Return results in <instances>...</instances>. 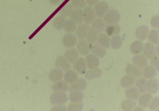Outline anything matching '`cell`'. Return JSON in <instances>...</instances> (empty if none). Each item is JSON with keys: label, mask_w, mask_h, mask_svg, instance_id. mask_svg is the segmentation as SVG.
Masks as SVG:
<instances>
[{"label": "cell", "mask_w": 159, "mask_h": 111, "mask_svg": "<svg viewBox=\"0 0 159 111\" xmlns=\"http://www.w3.org/2000/svg\"><path fill=\"white\" fill-rule=\"evenodd\" d=\"M151 60L150 62L151 66L154 67L157 72H158L159 70V56H154Z\"/></svg>", "instance_id": "cell-44"}, {"label": "cell", "mask_w": 159, "mask_h": 111, "mask_svg": "<svg viewBox=\"0 0 159 111\" xmlns=\"http://www.w3.org/2000/svg\"><path fill=\"white\" fill-rule=\"evenodd\" d=\"M133 64L138 67L140 69L146 67L148 64V59L143 55L138 54L133 57L132 60Z\"/></svg>", "instance_id": "cell-17"}, {"label": "cell", "mask_w": 159, "mask_h": 111, "mask_svg": "<svg viewBox=\"0 0 159 111\" xmlns=\"http://www.w3.org/2000/svg\"><path fill=\"white\" fill-rule=\"evenodd\" d=\"M110 45L114 49H120L122 45V41L121 37L118 35L112 36L110 40Z\"/></svg>", "instance_id": "cell-38"}, {"label": "cell", "mask_w": 159, "mask_h": 111, "mask_svg": "<svg viewBox=\"0 0 159 111\" xmlns=\"http://www.w3.org/2000/svg\"><path fill=\"white\" fill-rule=\"evenodd\" d=\"M90 51L93 54L99 58L105 57L106 54L105 49L101 47L98 43H91L90 45Z\"/></svg>", "instance_id": "cell-10"}, {"label": "cell", "mask_w": 159, "mask_h": 111, "mask_svg": "<svg viewBox=\"0 0 159 111\" xmlns=\"http://www.w3.org/2000/svg\"><path fill=\"white\" fill-rule=\"evenodd\" d=\"M77 28V24L70 19L66 21V23L64 26V29L65 32H66L67 33L71 34L76 31Z\"/></svg>", "instance_id": "cell-36"}, {"label": "cell", "mask_w": 159, "mask_h": 111, "mask_svg": "<svg viewBox=\"0 0 159 111\" xmlns=\"http://www.w3.org/2000/svg\"><path fill=\"white\" fill-rule=\"evenodd\" d=\"M66 21V19L65 17L61 15L57 16L55 18L53 23L54 28L57 30H62L64 28Z\"/></svg>", "instance_id": "cell-35"}, {"label": "cell", "mask_w": 159, "mask_h": 111, "mask_svg": "<svg viewBox=\"0 0 159 111\" xmlns=\"http://www.w3.org/2000/svg\"><path fill=\"white\" fill-rule=\"evenodd\" d=\"M149 29L148 27L145 25L139 26L136 29V37L140 41L145 40L148 36Z\"/></svg>", "instance_id": "cell-18"}, {"label": "cell", "mask_w": 159, "mask_h": 111, "mask_svg": "<svg viewBox=\"0 0 159 111\" xmlns=\"http://www.w3.org/2000/svg\"><path fill=\"white\" fill-rule=\"evenodd\" d=\"M147 81L145 78H140L136 80L135 86L140 93H143L147 92Z\"/></svg>", "instance_id": "cell-34"}, {"label": "cell", "mask_w": 159, "mask_h": 111, "mask_svg": "<svg viewBox=\"0 0 159 111\" xmlns=\"http://www.w3.org/2000/svg\"><path fill=\"white\" fill-rule=\"evenodd\" d=\"M66 106L64 105H54V106L52 107L51 109V111H66Z\"/></svg>", "instance_id": "cell-46"}, {"label": "cell", "mask_w": 159, "mask_h": 111, "mask_svg": "<svg viewBox=\"0 0 159 111\" xmlns=\"http://www.w3.org/2000/svg\"><path fill=\"white\" fill-rule=\"evenodd\" d=\"M84 104L82 102L72 103L68 106L67 110L70 111H81L83 109Z\"/></svg>", "instance_id": "cell-41"}, {"label": "cell", "mask_w": 159, "mask_h": 111, "mask_svg": "<svg viewBox=\"0 0 159 111\" xmlns=\"http://www.w3.org/2000/svg\"><path fill=\"white\" fill-rule=\"evenodd\" d=\"M98 43L105 49H107L110 47V39L109 36L105 33L99 34L97 40Z\"/></svg>", "instance_id": "cell-29"}, {"label": "cell", "mask_w": 159, "mask_h": 111, "mask_svg": "<svg viewBox=\"0 0 159 111\" xmlns=\"http://www.w3.org/2000/svg\"><path fill=\"white\" fill-rule=\"evenodd\" d=\"M85 61L87 68L90 69L97 68L100 63L99 58L93 53L87 54Z\"/></svg>", "instance_id": "cell-8"}, {"label": "cell", "mask_w": 159, "mask_h": 111, "mask_svg": "<svg viewBox=\"0 0 159 111\" xmlns=\"http://www.w3.org/2000/svg\"><path fill=\"white\" fill-rule=\"evenodd\" d=\"M64 80L67 84H71L79 79L78 73L74 70H69L66 71L63 76Z\"/></svg>", "instance_id": "cell-16"}, {"label": "cell", "mask_w": 159, "mask_h": 111, "mask_svg": "<svg viewBox=\"0 0 159 111\" xmlns=\"http://www.w3.org/2000/svg\"><path fill=\"white\" fill-rule=\"evenodd\" d=\"M144 44L140 41H134L130 47L131 53L134 55H138L141 53L143 51Z\"/></svg>", "instance_id": "cell-27"}, {"label": "cell", "mask_w": 159, "mask_h": 111, "mask_svg": "<svg viewBox=\"0 0 159 111\" xmlns=\"http://www.w3.org/2000/svg\"><path fill=\"white\" fill-rule=\"evenodd\" d=\"M151 25L153 28H159V16L155 15L151 20Z\"/></svg>", "instance_id": "cell-45"}, {"label": "cell", "mask_w": 159, "mask_h": 111, "mask_svg": "<svg viewBox=\"0 0 159 111\" xmlns=\"http://www.w3.org/2000/svg\"><path fill=\"white\" fill-rule=\"evenodd\" d=\"M73 64V68L75 71L80 74H84L87 69L85 59L82 57L78 58Z\"/></svg>", "instance_id": "cell-11"}, {"label": "cell", "mask_w": 159, "mask_h": 111, "mask_svg": "<svg viewBox=\"0 0 159 111\" xmlns=\"http://www.w3.org/2000/svg\"><path fill=\"white\" fill-rule=\"evenodd\" d=\"M55 65L57 67L65 71L70 69L71 66V63L63 55H60L56 58Z\"/></svg>", "instance_id": "cell-7"}, {"label": "cell", "mask_w": 159, "mask_h": 111, "mask_svg": "<svg viewBox=\"0 0 159 111\" xmlns=\"http://www.w3.org/2000/svg\"><path fill=\"white\" fill-rule=\"evenodd\" d=\"M71 5L73 8L82 10L86 6L85 0H71Z\"/></svg>", "instance_id": "cell-42"}, {"label": "cell", "mask_w": 159, "mask_h": 111, "mask_svg": "<svg viewBox=\"0 0 159 111\" xmlns=\"http://www.w3.org/2000/svg\"><path fill=\"white\" fill-rule=\"evenodd\" d=\"M87 88V82L84 79H79L75 82L70 84L68 90L70 92L75 91H83Z\"/></svg>", "instance_id": "cell-5"}, {"label": "cell", "mask_w": 159, "mask_h": 111, "mask_svg": "<svg viewBox=\"0 0 159 111\" xmlns=\"http://www.w3.org/2000/svg\"><path fill=\"white\" fill-rule=\"evenodd\" d=\"M78 41V39L76 35L74 34H66L63 37L62 40V43L64 47L67 48H72L75 47Z\"/></svg>", "instance_id": "cell-6"}, {"label": "cell", "mask_w": 159, "mask_h": 111, "mask_svg": "<svg viewBox=\"0 0 159 111\" xmlns=\"http://www.w3.org/2000/svg\"><path fill=\"white\" fill-rule=\"evenodd\" d=\"M84 22L87 24H90L96 18V15L93 7L87 6L83 11Z\"/></svg>", "instance_id": "cell-4"}, {"label": "cell", "mask_w": 159, "mask_h": 111, "mask_svg": "<svg viewBox=\"0 0 159 111\" xmlns=\"http://www.w3.org/2000/svg\"><path fill=\"white\" fill-rule=\"evenodd\" d=\"M120 27L118 24H107L104 31L105 34L109 36H112L118 35L120 32Z\"/></svg>", "instance_id": "cell-20"}, {"label": "cell", "mask_w": 159, "mask_h": 111, "mask_svg": "<svg viewBox=\"0 0 159 111\" xmlns=\"http://www.w3.org/2000/svg\"><path fill=\"white\" fill-rule=\"evenodd\" d=\"M103 72L101 69L98 68L90 69L85 73V79H93L98 78L102 76Z\"/></svg>", "instance_id": "cell-24"}, {"label": "cell", "mask_w": 159, "mask_h": 111, "mask_svg": "<svg viewBox=\"0 0 159 111\" xmlns=\"http://www.w3.org/2000/svg\"><path fill=\"white\" fill-rule=\"evenodd\" d=\"M77 50L82 55H87L90 52V44L85 40H80L77 43Z\"/></svg>", "instance_id": "cell-15"}, {"label": "cell", "mask_w": 159, "mask_h": 111, "mask_svg": "<svg viewBox=\"0 0 159 111\" xmlns=\"http://www.w3.org/2000/svg\"><path fill=\"white\" fill-rule=\"evenodd\" d=\"M65 57L70 63L73 64L79 58V52L77 49L69 48L65 51Z\"/></svg>", "instance_id": "cell-21"}, {"label": "cell", "mask_w": 159, "mask_h": 111, "mask_svg": "<svg viewBox=\"0 0 159 111\" xmlns=\"http://www.w3.org/2000/svg\"><path fill=\"white\" fill-rule=\"evenodd\" d=\"M136 105L135 101L129 99H125L121 103V108L124 111H131Z\"/></svg>", "instance_id": "cell-39"}, {"label": "cell", "mask_w": 159, "mask_h": 111, "mask_svg": "<svg viewBox=\"0 0 159 111\" xmlns=\"http://www.w3.org/2000/svg\"><path fill=\"white\" fill-rule=\"evenodd\" d=\"M142 52L144 56L148 60H151L155 55V47L151 42H147L144 45Z\"/></svg>", "instance_id": "cell-14"}, {"label": "cell", "mask_w": 159, "mask_h": 111, "mask_svg": "<svg viewBox=\"0 0 159 111\" xmlns=\"http://www.w3.org/2000/svg\"><path fill=\"white\" fill-rule=\"evenodd\" d=\"M159 82L157 79H151L147 81V91L151 94H155L158 91Z\"/></svg>", "instance_id": "cell-26"}, {"label": "cell", "mask_w": 159, "mask_h": 111, "mask_svg": "<svg viewBox=\"0 0 159 111\" xmlns=\"http://www.w3.org/2000/svg\"><path fill=\"white\" fill-rule=\"evenodd\" d=\"M84 98V93L83 91H75L71 92L69 96V100L71 103L82 102Z\"/></svg>", "instance_id": "cell-33"}, {"label": "cell", "mask_w": 159, "mask_h": 111, "mask_svg": "<svg viewBox=\"0 0 159 111\" xmlns=\"http://www.w3.org/2000/svg\"><path fill=\"white\" fill-rule=\"evenodd\" d=\"M152 99V95L151 93H143L139 96V104L142 107H147L149 105Z\"/></svg>", "instance_id": "cell-25"}, {"label": "cell", "mask_w": 159, "mask_h": 111, "mask_svg": "<svg viewBox=\"0 0 159 111\" xmlns=\"http://www.w3.org/2000/svg\"><path fill=\"white\" fill-rule=\"evenodd\" d=\"M143 76L146 79L154 78L157 75V71L152 66L147 65L142 71Z\"/></svg>", "instance_id": "cell-28"}, {"label": "cell", "mask_w": 159, "mask_h": 111, "mask_svg": "<svg viewBox=\"0 0 159 111\" xmlns=\"http://www.w3.org/2000/svg\"><path fill=\"white\" fill-rule=\"evenodd\" d=\"M155 53L156 56H159V45L157 44V46L155 48Z\"/></svg>", "instance_id": "cell-50"}, {"label": "cell", "mask_w": 159, "mask_h": 111, "mask_svg": "<svg viewBox=\"0 0 159 111\" xmlns=\"http://www.w3.org/2000/svg\"><path fill=\"white\" fill-rule=\"evenodd\" d=\"M64 72L62 70L58 67L54 68L49 73V78L51 81L56 82L61 80L63 78Z\"/></svg>", "instance_id": "cell-23"}, {"label": "cell", "mask_w": 159, "mask_h": 111, "mask_svg": "<svg viewBox=\"0 0 159 111\" xmlns=\"http://www.w3.org/2000/svg\"><path fill=\"white\" fill-rule=\"evenodd\" d=\"M73 9V7L71 4L70 3H67L60 10L59 14L61 16L67 18L69 17Z\"/></svg>", "instance_id": "cell-40"}, {"label": "cell", "mask_w": 159, "mask_h": 111, "mask_svg": "<svg viewBox=\"0 0 159 111\" xmlns=\"http://www.w3.org/2000/svg\"><path fill=\"white\" fill-rule=\"evenodd\" d=\"M61 0H49L50 3L53 5H57L60 3Z\"/></svg>", "instance_id": "cell-48"}, {"label": "cell", "mask_w": 159, "mask_h": 111, "mask_svg": "<svg viewBox=\"0 0 159 111\" xmlns=\"http://www.w3.org/2000/svg\"><path fill=\"white\" fill-rule=\"evenodd\" d=\"M70 17L77 24H80L84 22L83 11L82 9L73 8Z\"/></svg>", "instance_id": "cell-9"}, {"label": "cell", "mask_w": 159, "mask_h": 111, "mask_svg": "<svg viewBox=\"0 0 159 111\" xmlns=\"http://www.w3.org/2000/svg\"><path fill=\"white\" fill-rule=\"evenodd\" d=\"M85 1H86V4L91 7L95 6L99 2V0H85Z\"/></svg>", "instance_id": "cell-47"}, {"label": "cell", "mask_w": 159, "mask_h": 111, "mask_svg": "<svg viewBox=\"0 0 159 111\" xmlns=\"http://www.w3.org/2000/svg\"><path fill=\"white\" fill-rule=\"evenodd\" d=\"M149 109L150 110H154L157 109L159 107V98L156 96L152 98L151 101L149 105Z\"/></svg>", "instance_id": "cell-43"}, {"label": "cell", "mask_w": 159, "mask_h": 111, "mask_svg": "<svg viewBox=\"0 0 159 111\" xmlns=\"http://www.w3.org/2000/svg\"><path fill=\"white\" fill-rule=\"evenodd\" d=\"M68 84L65 80H60L56 81L52 86V90L54 92H66L69 89Z\"/></svg>", "instance_id": "cell-19"}, {"label": "cell", "mask_w": 159, "mask_h": 111, "mask_svg": "<svg viewBox=\"0 0 159 111\" xmlns=\"http://www.w3.org/2000/svg\"><path fill=\"white\" fill-rule=\"evenodd\" d=\"M99 33L100 32L94 28H90L86 36V41L90 43H95L97 41L98 38L100 34Z\"/></svg>", "instance_id": "cell-31"}, {"label": "cell", "mask_w": 159, "mask_h": 111, "mask_svg": "<svg viewBox=\"0 0 159 111\" xmlns=\"http://www.w3.org/2000/svg\"><path fill=\"white\" fill-rule=\"evenodd\" d=\"M120 20V15L117 10L111 9L108 11L105 16L104 20L106 24H118Z\"/></svg>", "instance_id": "cell-1"}, {"label": "cell", "mask_w": 159, "mask_h": 111, "mask_svg": "<svg viewBox=\"0 0 159 111\" xmlns=\"http://www.w3.org/2000/svg\"><path fill=\"white\" fill-rule=\"evenodd\" d=\"M147 38L151 43L157 45L159 42V31L156 29L151 30L148 33Z\"/></svg>", "instance_id": "cell-37"}, {"label": "cell", "mask_w": 159, "mask_h": 111, "mask_svg": "<svg viewBox=\"0 0 159 111\" xmlns=\"http://www.w3.org/2000/svg\"><path fill=\"white\" fill-rule=\"evenodd\" d=\"M125 95L127 99L137 101L140 96V92L135 87H131L125 90Z\"/></svg>", "instance_id": "cell-22"}, {"label": "cell", "mask_w": 159, "mask_h": 111, "mask_svg": "<svg viewBox=\"0 0 159 111\" xmlns=\"http://www.w3.org/2000/svg\"><path fill=\"white\" fill-rule=\"evenodd\" d=\"M67 100V95L65 92H54L50 97L51 103L54 105L65 104Z\"/></svg>", "instance_id": "cell-2"}, {"label": "cell", "mask_w": 159, "mask_h": 111, "mask_svg": "<svg viewBox=\"0 0 159 111\" xmlns=\"http://www.w3.org/2000/svg\"><path fill=\"white\" fill-rule=\"evenodd\" d=\"M125 71L127 75L132 76L135 78H139L142 76L141 69L134 64H128L125 68Z\"/></svg>", "instance_id": "cell-13"}, {"label": "cell", "mask_w": 159, "mask_h": 111, "mask_svg": "<svg viewBox=\"0 0 159 111\" xmlns=\"http://www.w3.org/2000/svg\"><path fill=\"white\" fill-rule=\"evenodd\" d=\"M92 28H94L98 32H101L104 31L106 27V23L104 19L102 18H96L91 23Z\"/></svg>", "instance_id": "cell-32"}, {"label": "cell", "mask_w": 159, "mask_h": 111, "mask_svg": "<svg viewBox=\"0 0 159 111\" xmlns=\"http://www.w3.org/2000/svg\"><path fill=\"white\" fill-rule=\"evenodd\" d=\"M135 81L136 79L134 77L127 75L124 76L121 80V86L124 88H127L134 85Z\"/></svg>", "instance_id": "cell-30"}, {"label": "cell", "mask_w": 159, "mask_h": 111, "mask_svg": "<svg viewBox=\"0 0 159 111\" xmlns=\"http://www.w3.org/2000/svg\"><path fill=\"white\" fill-rule=\"evenodd\" d=\"M61 1H62L64 2V1H66V0H61Z\"/></svg>", "instance_id": "cell-51"}, {"label": "cell", "mask_w": 159, "mask_h": 111, "mask_svg": "<svg viewBox=\"0 0 159 111\" xmlns=\"http://www.w3.org/2000/svg\"><path fill=\"white\" fill-rule=\"evenodd\" d=\"M133 110L134 111H144V109L142 107V106H137V107H135L134 108Z\"/></svg>", "instance_id": "cell-49"}, {"label": "cell", "mask_w": 159, "mask_h": 111, "mask_svg": "<svg viewBox=\"0 0 159 111\" xmlns=\"http://www.w3.org/2000/svg\"><path fill=\"white\" fill-rule=\"evenodd\" d=\"M94 10L96 16L98 18H102L109 10V6L107 2L103 1L99 2L95 5Z\"/></svg>", "instance_id": "cell-3"}, {"label": "cell", "mask_w": 159, "mask_h": 111, "mask_svg": "<svg viewBox=\"0 0 159 111\" xmlns=\"http://www.w3.org/2000/svg\"><path fill=\"white\" fill-rule=\"evenodd\" d=\"M90 27L86 23H81L77 27L76 30V36L80 40H85L87 36Z\"/></svg>", "instance_id": "cell-12"}]
</instances>
